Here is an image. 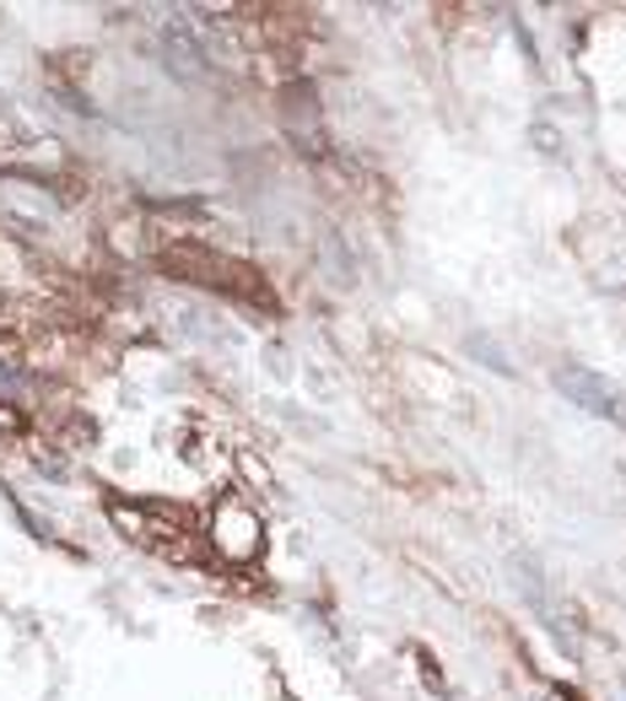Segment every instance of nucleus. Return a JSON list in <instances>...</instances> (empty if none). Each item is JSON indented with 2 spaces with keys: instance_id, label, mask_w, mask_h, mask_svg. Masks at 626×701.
<instances>
[{
  "instance_id": "nucleus-1",
  "label": "nucleus",
  "mask_w": 626,
  "mask_h": 701,
  "mask_svg": "<svg viewBox=\"0 0 626 701\" xmlns=\"http://www.w3.org/2000/svg\"><path fill=\"white\" fill-rule=\"evenodd\" d=\"M157 265L173 281H201V287L227 291L233 302H244L254 313H276V291L265 287V276L254 265H238V259H227V254H216L206 244H167L157 254Z\"/></svg>"
},
{
  "instance_id": "nucleus-2",
  "label": "nucleus",
  "mask_w": 626,
  "mask_h": 701,
  "mask_svg": "<svg viewBox=\"0 0 626 701\" xmlns=\"http://www.w3.org/2000/svg\"><path fill=\"white\" fill-rule=\"evenodd\" d=\"M211 535H216V550H227V561H249L254 550H259V518L238 496H227L216 507V518H211Z\"/></svg>"
},
{
  "instance_id": "nucleus-3",
  "label": "nucleus",
  "mask_w": 626,
  "mask_h": 701,
  "mask_svg": "<svg viewBox=\"0 0 626 701\" xmlns=\"http://www.w3.org/2000/svg\"><path fill=\"white\" fill-rule=\"evenodd\" d=\"M556 389H562L573 405H584L588 415H605V421H616V415H622V394H616V383H610V378H599L594 368H562V372H556Z\"/></svg>"
},
{
  "instance_id": "nucleus-4",
  "label": "nucleus",
  "mask_w": 626,
  "mask_h": 701,
  "mask_svg": "<svg viewBox=\"0 0 626 701\" xmlns=\"http://www.w3.org/2000/svg\"><path fill=\"white\" fill-rule=\"evenodd\" d=\"M0 313H6V302H0Z\"/></svg>"
}]
</instances>
